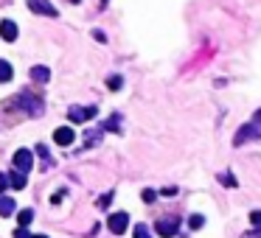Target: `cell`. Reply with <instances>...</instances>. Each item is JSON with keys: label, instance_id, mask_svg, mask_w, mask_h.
<instances>
[{"label": "cell", "instance_id": "obj_1", "mask_svg": "<svg viewBox=\"0 0 261 238\" xmlns=\"http://www.w3.org/2000/svg\"><path fill=\"white\" fill-rule=\"evenodd\" d=\"M11 104H14L17 109H25V112H28V115H34V118L45 112V104H42V98L37 95V92H28V90H23L14 101H11Z\"/></svg>", "mask_w": 261, "mask_h": 238}, {"label": "cell", "instance_id": "obj_2", "mask_svg": "<svg viewBox=\"0 0 261 238\" xmlns=\"http://www.w3.org/2000/svg\"><path fill=\"white\" fill-rule=\"evenodd\" d=\"M253 138H261V123L250 121V123H245V126L236 132V138H233V146H245L247 140H253Z\"/></svg>", "mask_w": 261, "mask_h": 238}, {"label": "cell", "instance_id": "obj_3", "mask_svg": "<svg viewBox=\"0 0 261 238\" xmlns=\"http://www.w3.org/2000/svg\"><path fill=\"white\" fill-rule=\"evenodd\" d=\"M14 171H20V174H28L31 171V165H34V154L28 152V149H17L14 152Z\"/></svg>", "mask_w": 261, "mask_h": 238}, {"label": "cell", "instance_id": "obj_4", "mask_svg": "<svg viewBox=\"0 0 261 238\" xmlns=\"http://www.w3.org/2000/svg\"><path fill=\"white\" fill-rule=\"evenodd\" d=\"M25 3H28V8H31L34 14H42V17H56L59 14L51 0H25Z\"/></svg>", "mask_w": 261, "mask_h": 238}, {"label": "cell", "instance_id": "obj_5", "mask_svg": "<svg viewBox=\"0 0 261 238\" xmlns=\"http://www.w3.org/2000/svg\"><path fill=\"white\" fill-rule=\"evenodd\" d=\"M107 227H110L115 236H121V233H127V227H129V216L124 213V210H118V213H112L110 219H107Z\"/></svg>", "mask_w": 261, "mask_h": 238}, {"label": "cell", "instance_id": "obj_6", "mask_svg": "<svg viewBox=\"0 0 261 238\" xmlns=\"http://www.w3.org/2000/svg\"><path fill=\"white\" fill-rule=\"evenodd\" d=\"M98 115V109L95 107H71L68 109V118H71L73 123H85V121H90V118H95Z\"/></svg>", "mask_w": 261, "mask_h": 238}, {"label": "cell", "instance_id": "obj_7", "mask_svg": "<svg viewBox=\"0 0 261 238\" xmlns=\"http://www.w3.org/2000/svg\"><path fill=\"white\" fill-rule=\"evenodd\" d=\"M17 34H20V31H17V23H14V20H3V23H0V37L6 39V42H14Z\"/></svg>", "mask_w": 261, "mask_h": 238}, {"label": "cell", "instance_id": "obj_8", "mask_svg": "<svg viewBox=\"0 0 261 238\" xmlns=\"http://www.w3.org/2000/svg\"><path fill=\"white\" fill-rule=\"evenodd\" d=\"M73 138H76V135H73V129H71V126H59V129L54 132V140L59 143V146H71V143H73Z\"/></svg>", "mask_w": 261, "mask_h": 238}, {"label": "cell", "instance_id": "obj_9", "mask_svg": "<svg viewBox=\"0 0 261 238\" xmlns=\"http://www.w3.org/2000/svg\"><path fill=\"white\" fill-rule=\"evenodd\" d=\"M158 236H163V238L177 236V222H174V219H160L158 222Z\"/></svg>", "mask_w": 261, "mask_h": 238}, {"label": "cell", "instance_id": "obj_10", "mask_svg": "<svg viewBox=\"0 0 261 238\" xmlns=\"http://www.w3.org/2000/svg\"><path fill=\"white\" fill-rule=\"evenodd\" d=\"M31 79H34V81H40V84H45L48 79H51V70L42 68V65H37V68L31 70Z\"/></svg>", "mask_w": 261, "mask_h": 238}, {"label": "cell", "instance_id": "obj_11", "mask_svg": "<svg viewBox=\"0 0 261 238\" xmlns=\"http://www.w3.org/2000/svg\"><path fill=\"white\" fill-rule=\"evenodd\" d=\"M14 199H8V196H0V216H11L14 213Z\"/></svg>", "mask_w": 261, "mask_h": 238}, {"label": "cell", "instance_id": "obj_12", "mask_svg": "<svg viewBox=\"0 0 261 238\" xmlns=\"http://www.w3.org/2000/svg\"><path fill=\"white\" fill-rule=\"evenodd\" d=\"M31 222H34V210L31 208H25V210H20V213H17V224H20V227H28Z\"/></svg>", "mask_w": 261, "mask_h": 238}, {"label": "cell", "instance_id": "obj_13", "mask_svg": "<svg viewBox=\"0 0 261 238\" xmlns=\"http://www.w3.org/2000/svg\"><path fill=\"white\" fill-rule=\"evenodd\" d=\"M8 179H11V188H17V191H23L25 188V174H20V171H11Z\"/></svg>", "mask_w": 261, "mask_h": 238}, {"label": "cell", "instance_id": "obj_14", "mask_svg": "<svg viewBox=\"0 0 261 238\" xmlns=\"http://www.w3.org/2000/svg\"><path fill=\"white\" fill-rule=\"evenodd\" d=\"M6 81H11V65L6 59H0V84H6Z\"/></svg>", "mask_w": 261, "mask_h": 238}, {"label": "cell", "instance_id": "obj_15", "mask_svg": "<svg viewBox=\"0 0 261 238\" xmlns=\"http://www.w3.org/2000/svg\"><path fill=\"white\" fill-rule=\"evenodd\" d=\"M104 126V132H118L121 129V115H112L107 123H101Z\"/></svg>", "mask_w": 261, "mask_h": 238}, {"label": "cell", "instance_id": "obj_16", "mask_svg": "<svg viewBox=\"0 0 261 238\" xmlns=\"http://www.w3.org/2000/svg\"><path fill=\"white\" fill-rule=\"evenodd\" d=\"M132 238H152V233H149L146 224H138V227L132 230Z\"/></svg>", "mask_w": 261, "mask_h": 238}, {"label": "cell", "instance_id": "obj_17", "mask_svg": "<svg viewBox=\"0 0 261 238\" xmlns=\"http://www.w3.org/2000/svg\"><path fill=\"white\" fill-rule=\"evenodd\" d=\"M107 87H110V90H121V87H124V79L121 76H110L107 79Z\"/></svg>", "mask_w": 261, "mask_h": 238}, {"label": "cell", "instance_id": "obj_18", "mask_svg": "<svg viewBox=\"0 0 261 238\" xmlns=\"http://www.w3.org/2000/svg\"><path fill=\"white\" fill-rule=\"evenodd\" d=\"M37 154H40L42 160H45V168H51V165H54V160H51V157H48V149L42 146V143H40V146H37Z\"/></svg>", "mask_w": 261, "mask_h": 238}, {"label": "cell", "instance_id": "obj_19", "mask_svg": "<svg viewBox=\"0 0 261 238\" xmlns=\"http://www.w3.org/2000/svg\"><path fill=\"white\" fill-rule=\"evenodd\" d=\"M202 224H205V219H202V216H191V219H188V227H191V230H199V227H202Z\"/></svg>", "mask_w": 261, "mask_h": 238}, {"label": "cell", "instance_id": "obj_20", "mask_svg": "<svg viewBox=\"0 0 261 238\" xmlns=\"http://www.w3.org/2000/svg\"><path fill=\"white\" fill-rule=\"evenodd\" d=\"M222 185H225V188H236V177H233V174H222Z\"/></svg>", "mask_w": 261, "mask_h": 238}, {"label": "cell", "instance_id": "obj_21", "mask_svg": "<svg viewBox=\"0 0 261 238\" xmlns=\"http://www.w3.org/2000/svg\"><path fill=\"white\" fill-rule=\"evenodd\" d=\"M110 202H112V193H104L101 199H98V208H101V210H107V208H110Z\"/></svg>", "mask_w": 261, "mask_h": 238}, {"label": "cell", "instance_id": "obj_22", "mask_svg": "<svg viewBox=\"0 0 261 238\" xmlns=\"http://www.w3.org/2000/svg\"><path fill=\"white\" fill-rule=\"evenodd\" d=\"M141 196H143V202H149V205H152V202H155V199H158V193L152 191V188H146V191H143Z\"/></svg>", "mask_w": 261, "mask_h": 238}, {"label": "cell", "instance_id": "obj_23", "mask_svg": "<svg viewBox=\"0 0 261 238\" xmlns=\"http://www.w3.org/2000/svg\"><path fill=\"white\" fill-rule=\"evenodd\" d=\"M6 188H11V179H8V174H0V193L6 191Z\"/></svg>", "mask_w": 261, "mask_h": 238}, {"label": "cell", "instance_id": "obj_24", "mask_svg": "<svg viewBox=\"0 0 261 238\" xmlns=\"http://www.w3.org/2000/svg\"><path fill=\"white\" fill-rule=\"evenodd\" d=\"M250 224H253V227H261V210H253V213H250Z\"/></svg>", "mask_w": 261, "mask_h": 238}, {"label": "cell", "instance_id": "obj_25", "mask_svg": "<svg viewBox=\"0 0 261 238\" xmlns=\"http://www.w3.org/2000/svg\"><path fill=\"white\" fill-rule=\"evenodd\" d=\"M14 238H31V236H28V230H25V227H17V230H14Z\"/></svg>", "mask_w": 261, "mask_h": 238}, {"label": "cell", "instance_id": "obj_26", "mask_svg": "<svg viewBox=\"0 0 261 238\" xmlns=\"http://www.w3.org/2000/svg\"><path fill=\"white\" fill-rule=\"evenodd\" d=\"M160 193H163V196H174V193H177V188H174V185H169V188H163Z\"/></svg>", "mask_w": 261, "mask_h": 238}, {"label": "cell", "instance_id": "obj_27", "mask_svg": "<svg viewBox=\"0 0 261 238\" xmlns=\"http://www.w3.org/2000/svg\"><path fill=\"white\" fill-rule=\"evenodd\" d=\"M93 37L98 39V42H107V34H104V31H93Z\"/></svg>", "mask_w": 261, "mask_h": 238}, {"label": "cell", "instance_id": "obj_28", "mask_svg": "<svg viewBox=\"0 0 261 238\" xmlns=\"http://www.w3.org/2000/svg\"><path fill=\"white\" fill-rule=\"evenodd\" d=\"M253 121H256V123H261V109H259V112L253 115Z\"/></svg>", "mask_w": 261, "mask_h": 238}, {"label": "cell", "instance_id": "obj_29", "mask_svg": "<svg viewBox=\"0 0 261 238\" xmlns=\"http://www.w3.org/2000/svg\"><path fill=\"white\" fill-rule=\"evenodd\" d=\"M31 238H48V236H31Z\"/></svg>", "mask_w": 261, "mask_h": 238}, {"label": "cell", "instance_id": "obj_30", "mask_svg": "<svg viewBox=\"0 0 261 238\" xmlns=\"http://www.w3.org/2000/svg\"><path fill=\"white\" fill-rule=\"evenodd\" d=\"M104 6H107V0H101V8H104Z\"/></svg>", "mask_w": 261, "mask_h": 238}]
</instances>
